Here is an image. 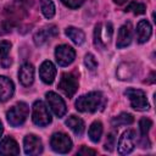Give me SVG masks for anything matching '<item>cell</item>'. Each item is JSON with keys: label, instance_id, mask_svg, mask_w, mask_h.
I'll list each match as a JSON object with an SVG mask.
<instances>
[{"label": "cell", "instance_id": "cell-11", "mask_svg": "<svg viewBox=\"0 0 156 156\" xmlns=\"http://www.w3.org/2000/svg\"><path fill=\"white\" fill-rule=\"evenodd\" d=\"M39 76L46 84H51L56 77V68L51 61H44L39 68Z\"/></svg>", "mask_w": 156, "mask_h": 156}, {"label": "cell", "instance_id": "cell-27", "mask_svg": "<svg viewBox=\"0 0 156 156\" xmlns=\"http://www.w3.org/2000/svg\"><path fill=\"white\" fill-rule=\"evenodd\" d=\"M84 63L85 66L90 69V71H95L96 67H98V61L95 58V56L93 54H87L85 57H84Z\"/></svg>", "mask_w": 156, "mask_h": 156}, {"label": "cell", "instance_id": "cell-25", "mask_svg": "<svg viewBox=\"0 0 156 156\" xmlns=\"http://www.w3.org/2000/svg\"><path fill=\"white\" fill-rule=\"evenodd\" d=\"M41 12L46 18H52L55 15V5L51 0H40Z\"/></svg>", "mask_w": 156, "mask_h": 156}, {"label": "cell", "instance_id": "cell-31", "mask_svg": "<svg viewBox=\"0 0 156 156\" xmlns=\"http://www.w3.org/2000/svg\"><path fill=\"white\" fill-rule=\"evenodd\" d=\"M147 83H154L155 82V72H151L150 77H149V80H146Z\"/></svg>", "mask_w": 156, "mask_h": 156}, {"label": "cell", "instance_id": "cell-22", "mask_svg": "<svg viewBox=\"0 0 156 156\" xmlns=\"http://www.w3.org/2000/svg\"><path fill=\"white\" fill-rule=\"evenodd\" d=\"M65 32H66V35L77 45L83 44L85 40V35L82 29H78L76 27H67Z\"/></svg>", "mask_w": 156, "mask_h": 156}, {"label": "cell", "instance_id": "cell-4", "mask_svg": "<svg viewBox=\"0 0 156 156\" xmlns=\"http://www.w3.org/2000/svg\"><path fill=\"white\" fill-rule=\"evenodd\" d=\"M32 119H33V123L39 127H45L49 123H51V115L43 101L38 100L33 104Z\"/></svg>", "mask_w": 156, "mask_h": 156}, {"label": "cell", "instance_id": "cell-5", "mask_svg": "<svg viewBox=\"0 0 156 156\" xmlns=\"http://www.w3.org/2000/svg\"><path fill=\"white\" fill-rule=\"evenodd\" d=\"M50 146L55 152L67 154L72 149V140L65 133H54L50 139Z\"/></svg>", "mask_w": 156, "mask_h": 156}, {"label": "cell", "instance_id": "cell-14", "mask_svg": "<svg viewBox=\"0 0 156 156\" xmlns=\"http://www.w3.org/2000/svg\"><path fill=\"white\" fill-rule=\"evenodd\" d=\"M107 32H112V26H111V23L107 24V30H106V37H105V38L102 37V24L100 23V24H98V26L95 27V32H94V44H95L96 48L104 49L105 45H106V43L111 39L112 34H107Z\"/></svg>", "mask_w": 156, "mask_h": 156}, {"label": "cell", "instance_id": "cell-9", "mask_svg": "<svg viewBox=\"0 0 156 156\" xmlns=\"http://www.w3.org/2000/svg\"><path fill=\"white\" fill-rule=\"evenodd\" d=\"M45 96H46L48 105L50 106V108L52 110V112H54L58 118H61V117L66 113V111H67V107H66V104H65L63 99H62L60 95H57L56 93H54V91L46 93Z\"/></svg>", "mask_w": 156, "mask_h": 156}, {"label": "cell", "instance_id": "cell-23", "mask_svg": "<svg viewBox=\"0 0 156 156\" xmlns=\"http://www.w3.org/2000/svg\"><path fill=\"white\" fill-rule=\"evenodd\" d=\"M88 134H89V138L93 143H98L102 135V123L99 122V121H95L91 123V126L89 127V130H88Z\"/></svg>", "mask_w": 156, "mask_h": 156}, {"label": "cell", "instance_id": "cell-28", "mask_svg": "<svg viewBox=\"0 0 156 156\" xmlns=\"http://www.w3.org/2000/svg\"><path fill=\"white\" fill-rule=\"evenodd\" d=\"M85 0H61V2L69 9H78L84 4Z\"/></svg>", "mask_w": 156, "mask_h": 156}, {"label": "cell", "instance_id": "cell-15", "mask_svg": "<svg viewBox=\"0 0 156 156\" xmlns=\"http://www.w3.org/2000/svg\"><path fill=\"white\" fill-rule=\"evenodd\" d=\"M151 33H152L151 24L146 20L139 21V23L136 24V39H138V43H140V44L146 43L150 39Z\"/></svg>", "mask_w": 156, "mask_h": 156}, {"label": "cell", "instance_id": "cell-20", "mask_svg": "<svg viewBox=\"0 0 156 156\" xmlns=\"http://www.w3.org/2000/svg\"><path fill=\"white\" fill-rule=\"evenodd\" d=\"M66 124L78 136H80L84 133V122H83V119H80L77 116H69L66 121Z\"/></svg>", "mask_w": 156, "mask_h": 156}, {"label": "cell", "instance_id": "cell-2", "mask_svg": "<svg viewBox=\"0 0 156 156\" xmlns=\"http://www.w3.org/2000/svg\"><path fill=\"white\" fill-rule=\"evenodd\" d=\"M28 113H29L28 105L26 102H17L6 112V118L11 126L18 127L26 122Z\"/></svg>", "mask_w": 156, "mask_h": 156}, {"label": "cell", "instance_id": "cell-10", "mask_svg": "<svg viewBox=\"0 0 156 156\" xmlns=\"http://www.w3.org/2000/svg\"><path fill=\"white\" fill-rule=\"evenodd\" d=\"M23 146H24V152L29 156L32 155H39L43 151V143L41 140L34 135V134H28L26 135L23 140Z\"/></svg>", "mask_w": 156, "mask_h": 156}, {"label": "cell", "instance_id": "cell-1", "mask_svg": "<svg viewBox=\"0 0 156 156\" xmlns=\"http://www.w3.org/2000/svg\"><path fill=\"white\" fill-rule=\"evenodd\" d=\"M102 94L100 91H91L77 99L76 108L80 112H95L102 105Z\"/></svg>", "mask_w": 156, "mask_h": 156}, {"label": "cell", "instance_id": "cell-18", "mask_svg": "<svg viewBox=\"0 0 156 156\" xmlns=\"http://www.w3.org/2000/svg\"><path fill=\"white\" fill-rule=\"evenodd\" d=\"M20 147L15 139L6 136L0 141V155H18Z\"/></svg>", "mask_w": 156, "mask_h": 156}, {"label": "cell", "instance_id": "cell-12", "mask_svg": "<svg viewBox=\"0 0 156 156\" xmlns=\"http://www.w3.org/2000/svg\"><path fill=\"white\" fill-rule=\"evenodd\" d=\"M18 78H20V82L22 83V85H24V87L32 85V83L34 80V67H33V65H30L29 62L23 63L21 66L20 71H18Z\"/></svg>", "mask_w": 156, "mask_h": 156}, {"label": "cell", "instance_id": "cell-6", "mask_svg": "<svg viewBox=\"0 0 156 156\" xmlns=\"http://www.w3.org/2000/svg\"><path fill=\"white\" fill-rule=\"evenodd\" d=\"M58 89L67 96L72 98L78 89V80L72 73H63L58 82Z\"/></svg>", "mask_w": 156, "mask_h": 156}, {"label": "cell", "instance_id": "cell-21", "mask_svg": "<svg viewBox=\"0 0 156 156\" xmlns=\"http://www.w3.org/2000/svg\"><path fill=\"white\" fill-rule=\"evenodd\" d=\"M11 49V43L7 40L0 41V65L6 68L11 65V58H9V52Z\"/></svg>", "mask_w": 156, "mask_h": 156}, {"label": "cell", "instance_id": "cell-30", "mask_svg": "<svg viewBox=\"0 0 156 156\" xmlns=\"http://www.w3.org/2000/svg\"><path fill=\"white\" fill-rule=\"evenodd\" d=\"M78 155H95L96 151L95 150H91V149H88L87 146H82L80 150L77 152Z\"/></svg>", "mask_w": 156, "mask_h": 156}, {"label": "cell", "instance_id": "cell-17", "mask_svg": "<svg viewBox=\"0 0 156 156\" xmlns=\"http://www.w3.org/2000/svg\"><path fill=\"white\" fill-rule=\"evenodd\" d=\"M130 41H132V28H130V24L128 23V24H124L119 28L116 46L118 49H122V48L128 46L130 44Z\"/></svg>", "mask_w": 156, "mask_h": 156}, {"label": "cell", "instance_id": "cell-24", "mask_svg": "<svg viewBox=\"0 0 156 156\" xmlns=\"http://www.w3.org/2000/svg\"><path fill=\"white\" fill-rule=\"evenodd\" d=\"M133 122H134L133 116H132L130 113H126V112H123V113H121V115H118V116L113 117V118H112V121H111V123H112V126H113V127L127 126V124H132Z\"/></svg>", "mask_w": 156, "mask_h": 156}, {"label": "cell", "instance_id": "cell-19", "mask_svg": "<svg viewBox=\"0 0 156 156\" xmlns=\"http://www.w3.org/2000/svg\"><path fill=\"white\" fill-rule=\"evenodd\" d=\"M152 127V122L150 118H141L139 121V129H140V133H141V146L143 147H149L150 146V143L147 141V133L150 130V128Z\"/></svg>", "mask_w": 156, "mask_h": 156}, {"label": "cell", "instance_id": "cell-16", "mask_svg": "<svg viewBox=\"0 0 156 156\" xmlns=\"http://www.w3.org/2000/svg\"><path fill=\"white\" fill-rule=\"evenodd\" d=\"M58 30L55 26H50V27H45L43 29H40L39 32H37L34 34V43L35 45H43L44 43H46L51 37L57 35Z\"/></svg>", "mask_w": 156, "mask_h": 156}, {"label": "cell", "instance_id": "cell-3", "mask_svg": "<svg viewBox=\"0 0 156 156\" xmlns=\"http://www.w3.org/2000/svg\"><path fill=\"white\" fill-rule=\"evenodd\" d=\"M124 95L129 99L130 106L136 111H146L149 110L150 105L146 99V94L141 89H134L129 88L124 91Z\"/></svg>", "mask_w": 156, "mask_h": 156}, {"label": "cell", "instance_id": "cell-33", "mask_svg": "<svg viewBox=\"0 0 156 156\" xmlns=\"http://www.w3.org/2000/svg\"><path fill=\"white\" fill-rule=\"evenodd\" d=\"M2 132H4V128H2V124H1V121H0V136L2 135Z\"/></svg>", "mask_w": 156, "mask_h": 156}, {"label": "cell", "instance_id": "cell-26", "mask_svg": "<svg viewBox=\"0 0 156 156\" xmlns=\"http://www.w3.org/2000/svg\"><path fill=\"white\" fill-rule=\"evenodd\" d=\"M146 7L144 4L141 2H136V1H132L127 7H126V11L127 12H133L134 15H143L145 12Z\"/></svg>", "mask_w": 156, "mask_h": 156}, {"label": "cell", "instance_id": "cell-8", "mask_svg": "<svg viewBox=\"0 0 156 156\" xmlns=\"http://www.w3.org/2000/svg\"><path fill=\"white\" fill-rule=\"evenodd\" d=\"M135 141H136V136H135V132L133 129H128L126 130L122 136L119 138L118 141V152L121 155H127L129 152H132L135 147Z\"/></svg>", "mask_w": 156, "mask_h": 156}, {"label": "cell", "instance_id": "cell-13", "mask_svg": "<svg viewBox=\"0 0 156 156\" xmlns=\"http://www.w3.org/2000/svg\"><path fill=\"white\" fill-rule=\"evenodd\" d=\"M15 91V85L12 80L5 76H0V101H7Z\"/></svg>", "mask_w": 156, "mask_h": 156}, {"label": "cell", "instance_id": "cell-7", "mask_svg": "<svg viewBox=\"0 0 156 156\" xmlns=\"http://www.w3.org/2000/svg\"><path fill=\"white\" fill-rule=\"evenodd\" d=\"M55 57H56V61L60 66L65 67V66H68L73 62L74 57H76V51L72 46L69 45H66V44H62V45H58L55 50Z\"/></svg>", "mask_w": 156, "mask_h": 156}, {"label": "cell", "instance_id": "cell-32", "mask_svg": "<svg viewBox=\"0 0 156 156\" xmlns=\"http://www.w3.org/2000/svg\"><path fill=\"white\" fill-rule=\"evenodd\" d=\"M113 1H115L117 5H123V4H126L128 0H113Z\"/></svg>", "mask_w": 156, "mask_h": 156}, {"label": "cell", "instance_id": "cell-29", "mask_svg": "<svg viewBox=\"0 0 156 156\" xmlns=\"http://www.w3.org/2000/svg\"><path fill=\"white\" fill-rule=\"evenodd\" d=\"M115 141H116V136L113 133H110L107 135V139H106V143L104 145V149L107 150V151H112L113 150V146H115Z\"/></svg>", "mask_w": 156, "mask_h": 156}]
</instances>
